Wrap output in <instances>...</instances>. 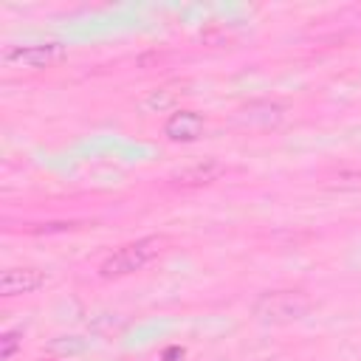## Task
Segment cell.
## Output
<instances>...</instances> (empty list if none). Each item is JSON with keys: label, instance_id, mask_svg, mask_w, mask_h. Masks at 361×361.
<instances>
[{"label": "cell", "instance_id": "obj_1", "mask_svg": "<svg viewBox=\"0 0 361 361\" xmlns=\"http://www.w3.org/2000/svg\"><path fill=\"white\" fill-rule=\"evenodd\" d=\"M313 302L305 290H265L254 302V316L265 324H290L310 313Z\"/></svg>", "mask_w": 361, "mask_h": 361}, {"label": "cell", "instance_id": "obj_2", "mask_svg": "<svg viewBox=\"0 0 361 361\" xmlns=\"http://www.w3.org/2000/svg\"><path fill=\"white\" fill-rule=\"evenodd\" d=\"M161 251V240L158 237H144V240H135L130 245H121L116 254H110L104 262H102V276H127L133 271H141L149 259H155Z\"/></svg>", "mask_w": 361, "mask_h": 361}, {"label": "cell", "instance_id": "obj_3", "mask_svg": "<svg viewBox=\"0 0 361 361\" xmlns=\"http://www.w3.org/2000/svg\"><path fill=\"white\" fill-rule=\"evenodd\" d=\"M65 59L62 42H31V45H11L3 54V62L8 68H25V71H42Z\"/></svg>", "mask_w": 361, "mask_h": 361}, {"label": "cell", "instance_id": "obj_4", "mask_svg": "<svg viewBox=\"0 0 361 361\" xmlns=\"http://www.w3.org/2000/svg\"><path fill=\"white\" fill-rule=\"evenodd\" d=\"M45 285V274L37 268H6L0 274V293L3 296H23L34 293Z\"/></svg>", "mask_w": 361, "mask_h": 361}, {"label": "cell", "instance_id": "obj_5", "mask_svg": "<svg viewBox=\"0 0 361 361\" xmlns=\"http://www.w3.org/2000/svg\"><path fill=\"white\" fill-rule=\"evenodd\" d=\"M169 141H197L203 133V116L195 110H175L164 124Z\"/></svg>", "mask_w": 361, "mask_h": 361}, {"label": "cell", "instance_id": "obj_6", "mask_svg": "<svg viewBox=\"0 0 361 361\" xmlns=\"http://www.w3.org/2000/svg\"><path fill=\"white\" fill-rule=\"evenodd\" d=\"M223 172H226V166H223L220 161H214V158H203V161H197V164L183 166L180 172H175L172 180H175L178 186H183V189H192V186H206V183L217 180Z\"/></svg>", "mask_w": 361, "mask_h": 361}, {"label": "cell", "instance_id": "obj_7", "mask_svg": "<svg viewBox=\"0 0 361 361\" xmlns=\"http://www.w3.org/2000/svg\"><path fill=\"white\" fill-rule=\"evenodd\" d=\"M175 102H178V90H172V87H155V90H149L138 102V107H141V113H164V110L175 107Z\"/></svg>", "mask_w": 361, "mask_h": 361}, {"label": "cell", "instance_id": "obj_8", "mask_svg": "<svg viewBox=\"0 0 361 361\" xmlns=\"http://www.w3.org/2000/svg\"><path fill=\"white\" fill-rule=\"evenodd\" d=\"M14 347H17V336H14V333H8V336L3 338V358H11Z\"/></svg>", "mask_w": 361, "mask_h": 361}]
</instances>
